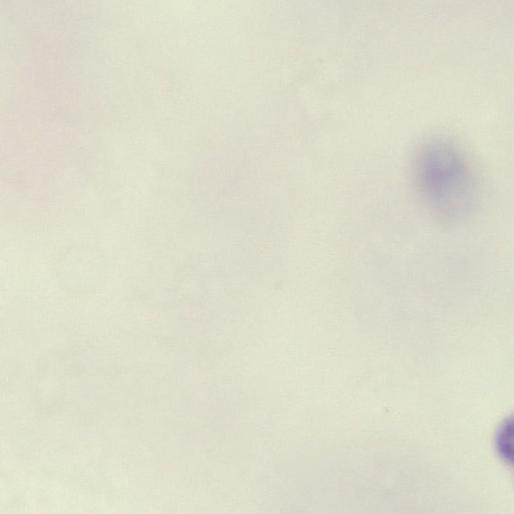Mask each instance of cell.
I'll list each match as a JSON object with an SVG mask.
<instances>
[{
	"label": "cell",
	"instance_id": "6da1fadb",
	"mask_svg": "<svg viewBox=\"0 0 514 514\" xmlns=\"http://www.w3.org/2000/svg\"><path fill=\"white\" fill-rule=\"evenodd\" d=\"M413 186L429 216L458 225L473 216L480 202L477 173L463 149L445 137L420 144L411 164Z\"/></svg>",
	"mask_w": 514,
	"mask_h": 514
}]
</instances>
